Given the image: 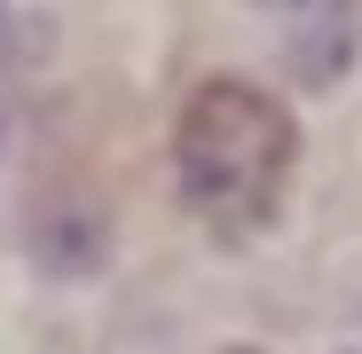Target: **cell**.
<instances>
[{
    "label": "cell",
    "instance_id": "cell-1",
    "mask_svg": "<svg viewBox=\"0 0 362 354\" xmlns=\"http://www.w3.org/2000/svg\"><path fill=\"white\" fill-rule=\"evenodd\" d=\"M299 165V118L252 79H197L173 118L181 197L213 236H260L284 213Z\"/></svg>",
    "mask_w": 362,
    "mask_h": 354
},
{
    "label": "cell",
    "instance_id": "cell-2",
    "mask_svg": "<svg viewBox=\"0 0 362 354\" xmlns=\"http://www.w3.org/2000/svg\"><path fill=\"white\" fill-rule=\"evenodd\" d=\"M252 8L276 24L284 40V64L308 79V87H331L346 64H354V32H362V0H252Z\"/></svg>",
    "mask_w": 362,
    "mask_h": 354
},
{
    "label": "cell",
    "instance_id": "cell-3",
    "mask_svg": "<svg viewBox=\"0 0 362 354\" xmlns=\"http://www.w3.org/2000/svg\"><path fill=\"white\" fill-rule=\"evenodd\" d=\"M16 55H32V32L8 16V0H0V64H16Z\"/></svg>",
    "mask_w": 362,
    "mask_h": 354
},
{
    "label": "cell",
    "instance_id": "cell-4",
    "mask_svg": "<svg viewBox=\"0 0 362 354\" xmlns=\"http://www.w3.org/2000/svg\"><path fill=\"white\" fill-rule=\"evenodd\" d=\"M236 354H252V346H236Z\"/></svg>",
    "mask_w": 362,
    "mask_h": 354
}]
</instances>
